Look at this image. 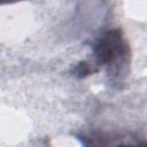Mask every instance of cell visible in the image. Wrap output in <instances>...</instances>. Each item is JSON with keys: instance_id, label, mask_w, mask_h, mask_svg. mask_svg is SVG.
<instances>
[{"instance_id": "obj_1", "label": "cell", "mask_w": 147, "mask_h": 147, "mask_svg": "<svg viewBox=\"0 0 147 147\" xmlns=\"http://www.w3.org/2000/svg\"><path fill=\"white\" fill-rule=\"evenodd\" d=\"M126 46L119 30L106 32L94 46V56L99 65H109L125 54Z\"/></svg>"}, {"instance_id": "obj_2", "label": "cell", "mask_w": 147, "mask_h": 147, "mask_svg": "<svg viewBox=\"0 0 147 147\" xmlns=\"http://www.w3.org/2000/svg\"><path fill=\"white\" fill-rule=\"evenodd\" d=\"M91 72H93V69L86 62H80L75 68V75H77L78 77H85V76L90 75Z\"/></svg>"}]
</instances>
